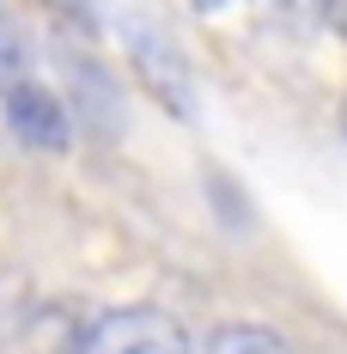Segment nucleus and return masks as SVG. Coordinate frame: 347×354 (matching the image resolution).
<instances>
[{"mask_svg":"<svg viewBox=\"0 0 347 354\" xmlns=\"http://www.w3.org/2000/svg\"><path fill=\"white\" fill-rule=\"evenodd\" d=\"M19 80H25V49H19L12 31L0 25V92H6V86H19Z\"/></svg>","mask_w":347,"mask_h":354,"instance_id":"obj_5","label":"nucleus"},{"mask_svg":"<svg viewBox=\"0 0 347 354\" xmlns=\"http://www.w3.org/2000/svg\"><path fill=\"white\" fill-rule=\"evenodd\" d=\"M128 49H135V68L146 80V92L171 110V116H189L195 110V92H189V73H183L171 43L152 31V25H128Z\"/></svg>","mask_w":347,"mask_h":354,"instance_id":"obj_3","label":"nucleus"},{"mask_svg":"<svg viewBox=\"0 0 347 354\" xmlns=\"http://www.w3.org/2000/svg\"><path fill=\"white\" fill-rule=\"evenodd\" d=\"M6 122H12V135L37 153H68L73 147V116L68 104L49 92V86H37V80H19V86H6Z\"/></svg>","mask_w":347,"mask_h":354,"instance_id":"obj_2","label":"nucleus"},{"mask_svg":"<svg viewBox=\"0 0 347 354\" xmlns=\"http://www.w3.org/2000/svg\"><path fill=\"white\" fill-rule=\"evenodd\" d=\"M55 12H68L73 25H86V31H98L104 25V0H49Z\"/></svg>","mask_w":347,"mask_h":354,"instance_id":"obj_6","label":"nucleus"},{"mask_svg":"<svg viewBox=\"0 0 347 354\" xmlns=\"http://www.w3.org/2000/svg\"><path fill=\"white\" fill-rule=\"evenodd\" d=\"M73 354H195L183 324L171 312H152V306H116L79 330Z\"/></svg>","mask_w":347,"mask_h":354,"instance_id":"obj_1","label":"nucleus"},{"mask_svg":"<svg viewBox=\"0 0 347 354\" xmlns=\"http://www.w3.org/2000/svg\"><path fill=\"white\" fill-rule=\"evenodd\" d=\"M280 12H293V19H335V6L341 0H275Z\"/></svg>","mask_w":347,"mask_h":354,"instance_id":"obj_7","label":"nucleus"},{"mask_svg":"<svg viewBox=\"0 0 347 354\" xmlns=\"http://www.w3.org/2000/svg\"><path fill=\"white\" fill-rule=\"evenodd\" d=\"M195 354H299V348L275 330H262V324H219Z\"/></svg>","mask_w":347,"mask_h":354,"instance_id":"obj_4","label":"nucleus"},{"mask_svg":"<svg viewBox=\"0 0 347 354\" xmlns=\"http://www.w3.org/2000/svg\"><path fill=\"white\" fill-rule=\"evenodd\" d=\"M341 135H347V104H341Z\"/></svg>","mask_w":347,"mask_h":354,"instance_id":"obj_9","label":"nucleus"},{"mask_svg":"<svg viewBox=\"0 0 347 354\" xmlns=\"http://www.w3.org/2000/svg\"><path fill=\"white\" fill-rule=\"evenodd\" d=\"M189 6H201V12H232V6H250V0H189Z\"/></svg>","mask_w":347,"mask_h":354,"instance_id":"obj_8","label":"nucleus"}]
</instances>
